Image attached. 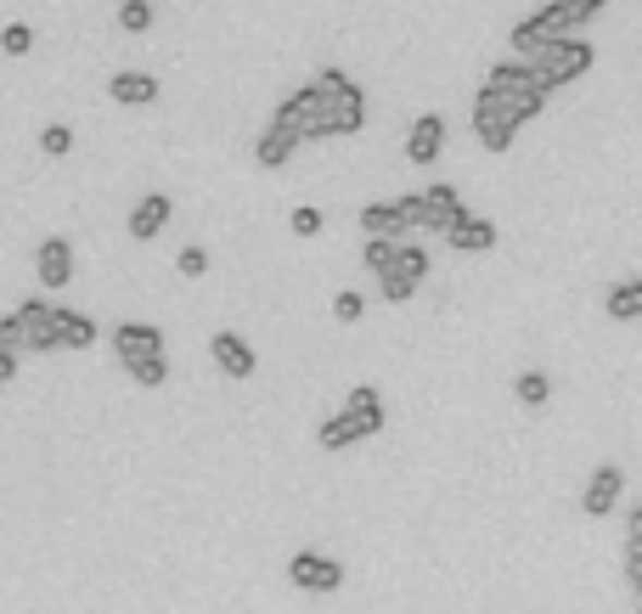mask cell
<instances>
[{"label":"cell","mask_w":642,"mask_h":614,"mask_svg":"<svg viewBox=\"0 0 642 614\" xmlns=\"http://www.w3.org/2000/svg\"><path fill=\"white\" fill-rule=\"evenodd\" d=\"M480 90H490L496 102L507 108V119H513V124H530L541 108H547V85L535 79L530 62H513V57L496 62V69L485 74V85H480Z\"/></svg>","instance_id":"cell-1"},{"label":"cell","mask_w":642,"mask_h":614,"mask_svg":"<svg viewBox=\"0 0 642 614\" xmlns=\"http://www.w3.org/2000/svg\"><path fill=\"white\" fill-rule=\"evenodd\" d=\"M322 90V108H327V136H355L366 124V102H361V85L344 69H322L311 79Z\"/></svg>","instance_id":"cell-2"},{"label":"cell","mask_w":642,"mask_h":614,"mask_svg":"<svg viewBox=\"0 0 642 614\" xmlns=\"http://www.w3.org/2000/svg\"><path fill=\"white\" fill-rule=\"evenodd\" d=\"M592 62H597L592 40L574 35V40H553L547 51H541V57L530 62V69H535V79L547 85V90H558V85H569V79H581V74L592 69Z\"/></svg>","instance_id":"cell-3"},{"label":"cell","mask_w":642,"mask_h":614,"mask_svg":"<svg viewBox=\"0 0 642 614\" xmlns=\"http://www.w3.org/2000/svg\"><path fill=\"white\" fill-rule=\"evenodd\" d=\"M400 214H405V225H428V232H439L446 237L451 232V220L462 214V198H457V186H428V192H412V198H400Z\"/></svg>","instance_id":"cell-4"},{"label":"cell","mask_w":642,"mask_h":614,"mask_svg":"<svg viewBox=\"0 0 642 614\" xmlns=\"http://www.w3.org/2000/svg\"><path fill=\"white\" fill-rule=\"evenodd\" d=\"M51 316H57V305L51 299H23L17 310H12V321H17V349H28V355H51L57 349V333H51Z\"/></svg>","instance_id":"cell-5"},{"label":"cell","mask_w":642,"mask_h":614,"mask_svg":"<svg viewBox=\"0 0 642 614\" xmlns=\"http://www.w3.org/2000/svg\"><path fill=\"white\" fill-rule=\"evenodd\" d=\"M113 355L124 361V372L147 367V361H163V333L147 328V321H119L113 328Z\"/></svg>","instance_id":"cell-6"},{"label":"cell","mask_w":642,"mask_h":614,"mask_svg":"<svg viewBox=\"0 0 642 614\" xmlns=\"http://www.w3.org/2000/svg\"><path fill=\"white\" fill-rule=\"evenodd\" d=\"M288 580H293V587L299 592H338V587H344V564H338V558H327V553H293L288 558Z\"/></svg>","instance_id":"cell-7"},{"label":"cell","mask_w":642,"mask_h":614,"mask_svg":"<svg viewBox=\"0 0 642 614\" xmlns=\"http://www.w3.org/2000/svg\"><path fill=\"white\" fill-rule=\"evenodd\" d=\"M620 491H626V468L620 463H597L586 491H581V513L586 519H608V513L620 507Z\"/></svg>","instance_id":"cell-8"},{"label":"cell","mask_w":642,"mask_h":614,"mask_svg":"<svg viewBox=\"0 0 642 614\" xmlns=\"http://www.w3.org/2000/svg\"><path fill=\"white\" fill-rule=\"evenodd\" d=\"M473 131H480V142L490 152H507V147H513V136H519V124L507 119V108L496 102L490 90H473Z\"/></svg>","instance_id":"cell-9"},{"label":"cell","mask_w":642,"mask_h":614,"mask_svg":"<svg viewBox=\"0 0 642 614\" xmlns=\"http://www.w3.org/2000/svg\"><path fill=\"white\" fill-rule=\"evenodd\" d=\"M34 271H40L46 287H68V282H74V243H68V237H46L40 254H34Z\"/></svg>","instance_id":"cell-10"},{"label":"cell","mask_w":642,"mask_h":614,"mask_svg":"<svg viewBox=\"0 0 642 614\" xmlns=\"http://www.w3.org/2000/svg\"><path fill=\"white\" fill-rule=\"evenodd\" d=\"M169 214H175L169 192H147V198L130 209V237H135V243H153V237L163 232V225H169Z\"/></svg>","instance_id":"cell-11"},{"label":"cell","mask_w":642,"mask_h":614,"mask_svg":"<svg viewBox=\"0 0 642 614\" xmlns=\"http://www.w3.org/2000/svg\"><path fill=\"white\" fill-rule=\"evenodd\" d=\"M344 417L355 423V434H361V440H372V434L384 429V395L372 390V383H355L350 401H344Z\"/></svg>","instance_id":"cell-12"},{"label":"cell","mask_w":642,"mask_h":614,"mask_svg":"<svg viewBox=\"0 0 642 614\" xmlns=\"http://www.w3.org/2000/svg\"><path fill=\"white\" fill-rule=\"evenodd\" d=\"M439 152H446V119H439V113H423V119L412 124V136H405V158H412V164H434Z\"/></svg>","instance_id":"cell-13"},{"label":"cell","mask_w":642,"mask_h":614,"mask_svg":"<svg viewBox=\"0 0 642 614\" xmlns=\"http://www.w3.org/2000/svg\"><path fill=\"white\" fill-rule=\"evenodd\" d=\"M446 243L451 248H462V254H485V248H496V220H485V214H457L451 220V232H446Z\"/></svg>","instance_id":"cell-14"},{"label":"cell","mask_w":642,"mask_h":614,"mask_svg":"<svg viewBox=\"0 0 642 614\" xmlns=\"http://www.w3.org/2000/svg\"><path fill=\"white\" fill-rule=\"evenodd\" d=\"M209 355H215V367L226 372V378H254V349L243 344V339H237V333H215L209 339Z\"/></svg>","instance_id":"cell-15"},{"label":"cell","mask_w":642,"mask_h":614,"mask_svg":"<svg viewBox=\"0 0 642 614\" xmlns=\"http://www.w3.org/2000/svg\"><path fill=\"white\" fill-rule=\"evenodd\" d=\"M108 96H113V102H124V108H147V102H158V79L142 74V69H119L108 79Z\"/></svg>","instance_id":"cell-16"},{"label":"cell","mask_w":642,"mask_h":614,"mask_svg":"<svg viewBox=\"0 0 642 614\" xmlns=\"http://www.w3.org/2000/svg\"><path fill=\"white\" fill-rule=\"evenodd\" d=\"M51 333H57V349H90V344H96V321H90L85 310H68V305H57V316H51Z\"/></svg>","instance_id":"cell-17"},{"label":"cell","mask_w":642,"mask_h":614,"mask_svg":"<svg viewBox=\"0 0 642 614\" xmlns=\"http://www.w3.org/2000/svg\"><path fill=\"white\" fill-rule=\"evenodd\" d=\"M535 23H541V35H547V46L553 40H574L586 28V17H574L564 0H547V7H535Z\"/></svg>","instance_id":"cell-18"},{"label":"cell","mask_w":642,"mask_h":614,"mask_svg":"<svg viewBox=\"0 0 642 614\" xmlns=\"http://www.w3.org/2000/svg\"><path fill=\"white\" fill-rule=\"evenodd\" d=\"M361 232H366V237H389V243H395V237L405 232L400 198H395V204H366V209H361Z\"/></svg>","instance_id":"cell-19"},{"label":"cell","mask_w":642,"mask_h":614,"mask_svg":"<svg viewBox=\"0 0 642 614\" xmlns=\"http://www.w3.org/2000/svg\"><path fill=\"white\" fill-rule=\"evenodd\" d=\"M293 147H299V136H293V131H282V124H270V131L254 142V158H259L265 170H282L288 158H293Z\"/></svg>","instance_id":"cell-20"},{"label":"cell","mask_w":642,"mask_h":614,"mask_svg":"<svg viewBox=\"0 0 642 614\" xmlns=\"http://www.w3.org/2000/svg\"><path fill=\"white\" fill-rule=\"evenodd\" d=\"M608 316H615V321H637L642 316V277H626V282H615V287H608Z\"/></svg>","instance_id":"cell-21"},{"label":"cell","mask_w":642,"mask_h":614,"mask_svg":"<svg viewBox=\"0 0 642 614\" xmlns=\"http://www.w3.org/2000/svg\"><path fill=\"white\" fill-rule=\"evenodd\" d=\"M507 46H513V51H519V62H535L541 51H547V35H541V23H535V12L513 23V35H507Z\"/></svg>","instance_id":"cell-22"},{"label":"cell","mask_w":642,"mask_h":614,"mask_svg":"<svg viewBox=\"0 0 642 614\" xmlns=\"http://www.w3.org/2000/svg\"><path fill=\"white\" fill-rule=\"evenodd\" d=\"M389 277H400V282H423L428 277V248H417V243H395V271Z\"/></svg>","instance_id":"cell-23"},{"label":"cell","mask_w":642,"mask_h":614,"mask_svg":"<svg viewBox=\"0 0 642 614\" xmlns=\"http://www.w3.org/2000/svg\"><path fill=\"white\" fill-rule=\"evenodd\" d=\"M316 440H322V451H350V445H355L361 434H355V423H350V417H344V412H332V417H327V423L316 429Z\"/></svg>","instance_id":"cell-24"},{"label":"cell","mask_w":642,"mask_h":614,"mask_svg":"<svg viewBox=\"0 0 642 614\" xmlns=\"http://www.w3.org/2000/svg\"><path fill=\"white\" fill-rule=\"evenodd\" d=\"M361 260H366L372 277H389V271H395V243H389V237H366Z\"/></svg>","instance_id":"cell-25"},{"label":"cell","mask_w":642,"mask_h":614,"mask_svg":"<svg viewBox=\"0 0 642 614\" xmlns=\"http://www.w3.org/2000/svg\"><path fill=\"white\" fill-rule=\"evenodd\" d=\"M513 390H519V401H524V406H547V395H553V378H547V372H519V378H513Z\"/></svg>","instance_id":"cell-26"},{"label":"cell","mask_w":642,"mask_h":614,"mask_svg":"<svg viewBox=\"0 0 642 614\" xmlns=\"http://www.w3.org/2000/svg\"><path fill=\"white\" fill-rule=\"evenodd\" d=\"M119 28L147 35V28H153V0H119Z\"/></svg>","instance_id":"cell-27"},{"label":"cell","mask_w":642,"mask_h":614,"mask_svg":"<svg viewBox=\"0 0 642 614\" xmlns=\"http://www.w3.org/2000/svg\"><path fill=\"white\" fill-rule=\"evenodd\" d=\"M0 51H7V57H28L34 51V28L28 23H7V28H0Z\"/></svg>","instance_id":"cell-28"},{"label":"cell","mask_w":642,"mask_h":614,"mask_svg":"<svg viewBox=\"0 0 642 614\" xmlns=\"http://www.w3.org/2000/svg\"><path fill=\"white\" fill-rule=\"evenodd\" d=\"M40 147H46L51 158L74 152V131H68V124H46V131H40Z\"/></svg>","instance_id":"cell-29"},{"label":"cell","mask_w":642,"mask_h":614,"mask_svg":"<svg viewBox=\"0 0 642 614\" xmlns=\"http://www.w3.org/2000/svg\"><path fill=\"white\" fill-rule=\"evenodd\" d=\"M361 310H366V299L355 294V287H344V294L332 299V316H338V321H361Z\"/></svg>","instance_id":"cell-30"},{"label":"cell","mask_w":642,"mask_h":614,"mask_svg":"<svg viewBox=\"0 0 642 614\" xmlns=\"http://www.w3.org/2000/svg\"><path fill=\"white\" fill-rule=\"evenodd\" d=\"M293 232H299V237H316V232H322V209L299 204V209H293Z\"/></svg>","instance_id":"cell-31"},{"label":"cell","mask_w":642,"mask_h":614,"mask_svg":"<svg viewBox=\"0 0 642 614\" xmlns=\"http://www.w3.org/2000/svg\"><path fill=\"white\" fill-rule=\"evenodd\" d=\"M175 266H181V277H203V271H209V254H203V248L192 243V248H181V260H175Z\"/></svg>","instance_id":"cell-32"},{"label":"cell","mask_w":642,"mask_h":614,"mask_svg":"<svg viewBox=\"0 0 642 614\" xmlns=\"http://www.w3.org/2000/svg\"><path fill=\"white\" fill-rule=\"evenodd\" d=\"M130 378H135V383H142V390H158V383L169 378V361H147V367H135Z\"/></svg>","instance_id":"cell-33"},{"label":"cell","mask_w":642,"mask_h":614,"mask_svg":"<svg viewBox=\"0 0 642 614\" xmlns=\"http://www.w3.org/2000/svg\"><path fill=\"white\" fill-rule=\"evenodd\" d=\"M626 580H631V592L642 603V547H631V541H626Z\"/></svg>","instance_id":"cell-34"},{"label":"cell","mask_w":642,"mask_h":614,"mask_svg":"<svg viewBox=\"0 0 642 614\" xmlns=\"http://www.w3.org/2000/svg\"><path fill=\"white\" fill-rule=\"evenodd\" d=\"M378 287H384V299H389V305H405V299L417 294V287H412V282H400V277H378Z\"/></svg>","instance_id":"cell-35"},{"label":"cell","mask_w":642,"mask_h":614,"mask_svg":"<svg viewBox=\"0 0 642 614\" xmlns=\"http://www.w3.org/2000/svg\"><path fill=\"white\" fill-rule=\"evenodd\" d=\"M564 7H569L574 17H586V23H592V17H597V12L608 7V0H564Z\"/></svg>","instance_id":"cell-36"},{"label":"cell","mask_w":642,"mask_h":614,"mask_svg":"<svg viewBox=\"0 0 642 614\" xmlns=\"http://www.w3.org/2000/svg\"><path fill=\"white\" fill-rule=\"evenodd\" d=\"M626 541H631V547H642V507H631V513H626Z\"/></svg>","instance_id":"cell-37"},{"label":"cell","mask_w":642,"mask_h":614,"mask_svg":"<svg viewBox=\"0 0 642 614\" xmlns=\"http://www.w3.org/2000/svg\"><path fill=\"white\" fill-rule=\"evenodd\" d=\"M637 614H642V603H637Z\"/></svg>","instance_id":"cell-38"}]
</instances>
